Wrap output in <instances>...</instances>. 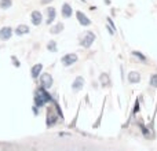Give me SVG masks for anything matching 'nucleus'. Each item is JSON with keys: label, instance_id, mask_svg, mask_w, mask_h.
Instances as JSON below:
<instances>
[{"label": "nucleus", "instance_id": "obj_5", "mask_svg": "<svg viewBox=\"0 0 157 151\" xmlns=\"http://www.w3.org/2000/svg\"><path fill=\"white\" fill-rule=\"evenodd\" d=\"M13 35H14V29L10 26H3L0 29V40H3V41L10 40Z\"/></svg>", "mask_w": 157, "mask_h": 151}, {"label": "nucleus", "instance_id": "obj_4", "mask_svg": "<svg viewBox=\"0 0 157 151\" xmlns=\"http://www.w3.org/2000/svg\"><path fill=\"white\" fill-rule=\"evenodd\" d=\"M77 55L73 54V52H71V54H66L62 57V59H61V62H62V65L65 66V68H69V66L75 65V63L77 62Z\"/></svg>", "mask_w": 157, "mask_h": 151}, {"label": "nucleus", "instance_id": "obj_10", "mask_svg": "<svg viewBox=\"0 0 157 151\" xmlns=\"http://www.w3.org/2000/svg\"><path fill=\"white\" fill-rule=\"evenodd\" d=\"M61 14H62L63 18H71L72 14H73V10H72V6L69 3H63L62 8H61Z\"/></svg>", "mask_w": 157, "mask_h": 151}, {"label": "nucleus", "instance_id": "obj_12", "mask_svg": "<svg viewBox=\"0 0 157 151\" xmlns=\"http://www.w3.org/2000/svg\"><path fill=\"white\" fill-rule=\"evenodd\" d=\"M29 32H30V29H29V26H28V25H18V26L14 29V33H15L17 36L28 35Z\"/></svg>", "mask_w": 157, "mask_h": 151}, {"label": "nucleus", "instance_id": "obj_23", "mask_svg": "<svg viewBox=\"0 0 157 151\" xmlns=\"http://www.w3.org/2000/svg\"><path fill=\"white\" fill-rule=\"evenodd\" d=\"M81 2H86V0H81Z\"/></svg>", "mask_w": 157, "mask_h": 151}, {"label": "nucleus", "instance_id": "obj_9", "mask_svg": "<svg viewBox=\"0 0 157 151\" xmlns=\"http://www.w3.org/2000/svg\"><path fill=\"white\" fill-rule=\"evenodd\" d=\"M30 21H32V24L35 25V26H39V25L43 22V15H41L40 11H32V14H30Z\"/></svg>", "mask_w": 157, "mask_h": 151}, {"label": "nucleus", "instance_id": "obj_14", "mask_svg": "<svg viewBox=\"0 0 157 151\" xmlns=\"http://www.w3.org/2000/svg\"><path fill=\"white\" fill-rule=\"evenodd\" d=\"M62 30H63V24L62 22H58V24H55L54 26L50 29V33H51V35H59Z\"/></svg>", "mask_w": 157, "mask_h": 151}, {"label": "nucleus", "instance_id": "obj_19", "mask_svg": "<svg viewBox=\"0 0 157 151\" xmlns=\"http://www.w3.org/2000/svg\"><path fill=\"white\" fill-rule=\"evenodd\" d=\"M132 55H134L135 58H138V59H141L142 62H145V61H146V57H145V55H142L139 51H134V52H132Z\"/></svg>", "mask_w": 157, "mask_h": 151}, {"label": "nucleus", "instance_id": "obj_18", "mask_svg": "<svg viewBox=\"0 0 157 151\" xmlns=\"http://www.w3.org/2000/svg\"><path fill=\"white\" fill-rule=\"evenodd\" d=\"M47 50H48L50 52H57V50H58L57 41H48V44H47Z\"/></svg>", "mask_w": 157, "mask_h": 151}, {"label": "nucleus", "instance_id": "obj_22", "mask_svg": "<svg viewBox=\"0 0 157 151\" xmlns=\"http://www.w3.org/2000/svg\"><path fill=\"white\" fill-rule=\"evenodd\" d=\"M52 0H41V4H47V3H51Z\"/></svg>", "mask_w": 157, "mask_h": 151}, {"label": "nucleus", "instance_id": "obj_16", "mask_svg": "<svg viewBox=\"0 0 157 151\" xmlns=\"http://www.w3.org/2000/svg\"><path fill=\"white\" fill-rule=\"evenodd\" d=\"M55 122H57V117L52 116L51 111H48V114H47V125H48V127H52Z\"/></svg>", "mask_w": 157, "mask_h": 151}, {"label": "nucleus", "instance_id": "obj_3", "mask_svg": "<svg viewBox=\"0 0 157 151\" xmlns=\"http://www.w3.org/2000/svg\"><path fill=\"white\" fill-rule=\"evenodd\" d=\"M40 84L43 88L46 89H50L54 84V80H52V76L50 73H41L40 74Z\"/></svg>", "mask_w": 157, "mask_h": 151}, {"label": "nucleus", "instance_id": "obj_6", "mask_svg": "<svg viewBox=\"0 0 157 151\" xmlns=\"http://www.w3.org/2000/svg\"><path fill=\"white\" fill-rule=\"evenodd\" d=\"M76 17H77L78 24H80L81 26H90V25H91V19H90L84 13H81V11H77Z\"/></svg>", "mask_w": 157, "mask_h": 151}, {"label": "nucleus", "instance_id": "obj_15", "mask_svg": "<svg viewBox=\"0 0 157 151\" xmlns=\"http://www.w3.org/2000/svg\"><path fill=\"white\" fill-rule=\"evenodd\" d=\"M99 81H101V84H102V87H109L110 85V78H109V76L106 73H102L99 76Z\"/></svg>", "mask_w": 157, "mask_h": 151}, {"label": "nucleus", "instance_id": "obj_21", "mask_svg": "<svg viewBox=\"0 0 157 151\" xmlns=\"http://www.w3.org/2000/svg\"><path fill=\"white\" fill-rule=\"evenodd\" d=\"M11 61H13V63H14V66H15V68H19V66H21V63H19V61L17 59V57H11Z\"/></svg>", "mask_w": 157, "mask_h": 151}, {"label": "nucleus", "instance_id": "obj_20", "mask_svg": "<svg viewBox=\"0 0 157 151\" xmlns=\"http://www.w3.org/2000/svg\"><path fill=\"white\" fill-rule=\"evenodd\" d=\"M150 85H152L153 88H157V73L150 77Z\"/></svg>", "mask_w": 157, "mask_h": 151}, {"label": "nucleus", "instance_id": "obj_13", "mask_svg": "<svg viewBox=\"0 0 157 151\" xmlns=\"http://www.w3.org/2000/svg\"><path fill=\"white\" fill-rule=\"evenodd\" d=\"M128 81H130L131 84H136L141 81V74L138 73V72H130L128 73Z\"/></svg>", "mask_w": 157, "mask_h": 151}, {"label": "nucleus", "instance_id": "obj_1", "mask_svg": "<svg viewBox=\"0 0 157 151\" xmlns=\"http://www.w3.org/2000/svg\"><path fill=\"white\" fill-rule=\"evenodd\" d=\"M35 106H37V107H43L44 105H47L48 102H51L52 98L51 95L47 92L46 88H43V87H40V88L36 89L35 92Z\"/></svg>", "mask_w": 157, "mask_h": 151}, {"label": "nucleus", "instance_id": "obj_2", "mask_svg": "<svg viewBox=\"0 0 157 151\" xmlns=\"http://www.w3.org/2000/svg\"><path fill=\"white\" fill-rule=\"evenodd\" d=\"M94 41H95V35L91 30H87V32H84V35L80 39V46L84 47V48H90Z\"/></svg>", "mask_w": 157, "mask_h": 151}, {"label": "nucleus", "instance_id": "obj_11", "mask_svg": "<svg viewBox=\"0 0 157 151\" xmlns=\"http://www.w3.org/2000/svg\"><path fill=\"white\" fill-rule=\"evenodd\" d=\"M57 17V10L54 7H47V25H51Z\"/></svg>", "mask_w": 157, "mask_h": 151}, {"label": "nucleus", "instance_id": "obj_17", "mask_svg": "<svg viewBox=\"0 0 157 151\" xmlns=\"http://www.w3.org/2000/svg\"><path fill=\"white\" fill-rule=\"evenodd\" d=\"M13 6V0H0V8L3 10H7Z\"/></svg>", "mask_w": 157, "mask_h": 151}, {"label": "nucleus", "instance_id": "obj_8", "mask_svg": "<svg viewBox=\"0 0 157 151\" xmlns=\"http://www.w3.org/2000/svg\"><path fill=\"white\" fill-rule=\"evenodd\" d=\"M84 78L81 77V76H78V77L75 78V81L72 83V89H73L75 92H78V91H81L83 89V87H84Z\"/></svg>", "mask_w": 157, "mask_h": 151}, {"label": "nucleus", "instance_id": "obj_7", "mask_svg": "<svg viewBox=\"0 0 157 151\" xmlns=\"http://www.w3.org/2000/svg\"><path fill=\"white\" fill-rule=\"evenodd\" d=\"M41 72H43V63H36L30 69V76H32L33 80H36L37 77H40Z\"/></svg>", "mask_w": 157, "mask_h": 151}]
</instances>
